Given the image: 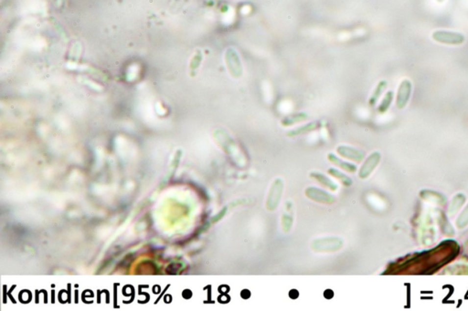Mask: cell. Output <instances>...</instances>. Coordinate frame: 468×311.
I'll return each mask as SVG.
<instances>
[{"label": "cell", "mask_w": 468, "mask_h": 311, "mask_svg": "<svg viewBox=\"0 0 468 311\" xmlns=\"http://www.w3.org/2000/svg\"><path fill=\"white\" fill-rule=\"evenodd\" d=\"M457 226L460 227V228H463L465 227L467 224L468 223V205L466 207V209L463 211L460 217H458L457 219Z\"/></svg>", "instance_id": "e0dca14e"}, {"label": "cell", "mask_w": 468, "mask_h": 311, "mask_svg": "<svg viewBox=\"0 0 468 311\" xmlns=\"http://www.w3.org/2000/svg\"><path fill=\"white\" fill-rule=\"evenodd\" d=\"M381 156L379 152H374L370 156L367 158L366 161L363 163L360 170V177L361 179H365L371 175L375 168L378 166L380 162Z\"/></svg>", "instance_id": "5b68a950"}, {"label": "cell", "mask_w": 468, "mask_h": 311, "mask_svg": "<svg viewBox=\"0 0 468 311\" xmlns=\"http://www.w3.org/2000/svg\"><path fill=\"white\" fill-rule=\"evenodd\" d=\"M387 87H388V82L385 80H382L378 83V85L376 86V88L374 89L372 94L369 100V105L370 107H373L376 105V103L379 101L380 96L384 92V90L386 89Z\"/></svg>", "instance_id": "30bf717a"}, {"label": "cell", "mask_w": 468, "mask_h": 311, "mask_svg": "<svg viewBox=\"0 0 468 311\" xmlns=\"http://www.w3.org/2000/svg\"><path fill=\"white\" fill-rule=\"evenodd\" d=\"M241 296H242V298L247 299V298H249L251 297V292L248 290V289H244V290L241 292Z\"/></svg>", "instance_id": "44dd1931"}, {"label": "cell", "mask_w": 468, "mask_h": 311, "mask_svg": "<svg viewBox=\"0 0 468 311\" xmlns=\"http://www.w3.org/2000/svg\"><path fill=\"white\" fill-rule=\"evenodd\" d=\"M444 1H445V0H436V2H437V3H440V4L443 3Z\"/></svg>", "instance_id": "7402d4cb"}, {"label": "cell", "mask_w": 468, "mask_h": 311, "mask_svg": "<svg viewBox=\"0 0 468 311\" xmlns=\"http://www.w3.org/2000/svg\"><path fill=\"white\" fill-rule=\"evenodd\" d=\"M432 38L438 43L452 46L462 45L466 41L465 35L450 30H436L432 35Z\"/></svg>", "instance_id": "6da1fadb"}, {"label": "cell", "mask_w": 468, "mask_h": 311, "mask_svg": "<svg viewBox=\"0 0 468 311\" xmlns=\"http://www.w3.org/2000/svg\"><path fill=\"white\" fill-rule=\"evenodd\" d=\"M283 227H284V230L285 232H288L290 230L291 228V225H292L293 219L292 217H290L289 215L287 214H285L284 217H283Z\"/></svg>", "instance_id": "ac0fdd59"}, {"label": "cell", "mask_w": 468, "mask_h": 311, "mask_svg": "<svg viewBox=\"0 0 468 311\" xmlns=\"http://www.w3.org/2000/svg\"><path fill=\"white\" fill-rule=\"evenodd\" d=\"M289 297L292 298V299H296L299 297V292L298 290L296 289H291L290 292H289Z\"/></svg>", "instance_id": "d6986e66"}, {"label": "cell", "mask_w": 468, "mask_h": 311, "mask_svg": "<svg viewBox=\"0 0 468 311\" xmlns=\"http://www.w3.org/2000/svg\"><path fill=\"white\" fill-rule=\"evenodd\" d=\"M341 246H342V240L335 237L319 239L313 244L314 249L318 251L339 250Z\"/></svg>", "instance_id": "8992f818"}, {"label": "cell", "mask_w": 468, "mask_h": 311, "mask_svg": "<svg viewBox=\"0 0 468 311\" xmlns=\"http://www.w3.org/2000/svg\"><path fill=\"white\" fill-rule=\"evenodd\" d=\"M225 62L227 65L228 70L230 74L235 78H241L244 74V68H243V64L240 59V56L238 54L237 51L233 47H229L227 48L225 52Z\"/></svg>", "instance_id": "7a4b0ae2"}, {"label": "cell", "mask_w": 468, "mask_h": 311, "mask_svg": "<svg viewBox=\"0 0 468 311\" xmlns=\"http://www.w3.org/2000/svg\"><path fill=\"white\" fill-rule=\"evenodd\" d=\"M466 198L465 196L463 195H458L455 197V199H453V202H452V204H451V208H450V212L451 213H455L456 210L458 208H460L462 206V203L465 202Z\"/></svg>", "instance_id": "2e32d148"}, {"label": "cell", "mask_w": 468, "mask_h": 311, "mask_svg": "<svg viewBox=\"0 0 468 311\" xmlns=\"http://www.w3.org/2000/svg\"><path fill=\"white\" fill-rule=\"evenodd\" d=\"M394 91L392 90H389L387 92L384 98L382 99V101L380 102V106L378 108V111L380 113H385L387 111L389 110V108L391 107L392 103H393V101H394Z\"/></svg>", "instance_id": "5bb4252c"}, {"label": "cell", "mask_w": 468, "mask_h": 311, "mask_svg": "<svg viewBox=\"0 0 468 311\" xmlns=\"http://www.w3.org/2000/svg\"><path fill=\"white\" fill-rule=\"evenodd\" d=\"M305 195L308 198L312 199L316 202L323 203H332L335 201L334 196L329 195L323 190L318 189L316 187H309L305 191Z\"/></svg>", "instance_id": "ba28073f"}, {"label": "cell", "mask_w": 468, "mask_h": 311, "mask_svg": "<svg viewBox=\"0 0 468 311\" xmlns=\"http://www.w3.org/2000/svg\"><path fill=\"white\" fill-rule=\"evenodd\" d=\"M283 194V181L281 179H276L272 184L266 201L267 209L272 211L276 209L281 201V196Z\"/></svg>", "instance_id": "277c9868"}, {"label": "cell", "mask_w": 468, "mask_h": 311, "mask_svg": "<svg viewBox=\"0 0 468 311\" xmlns=\"http://www.w3.org/2000/svg\"><path fill=\"white\" fill-rule=\"evenodd\" d=\"M319 127V122H310V123H307V124H305V125H303V126H300L298 128L294 129L292 131L288 132V133H287V136L294 137V136L301 135V134H304V133H307L313 132V131L317 130Z\"/></svg>", "instance_id": "8fae6325"}, {"label": "cell", "mask_w": 468, "mask_h": 311, "mask_svg": "<svg viewBox=\"0 0 468 311\" xmlns=\"http://www.w3.org/2000/svg\"><path fill=\"white\" fill-rule=\"evenodd\" d=\"M328 174L331 175L333 177L339 179L341 183H343L344 185L346 186H350L352 184V180L348 177V176H346L345 174L341 173L339 170L335 169V168H330L328 170Z\"/></svg>", "instance_id": "9a60e30c"}, {"label": "cell", "mask_w": 468, "mask_h": 311, "mask_svg": "<svg viewBox=\"0 0 468 311\" xmlns=\"http://www.w3.org/2000/svg\"><path fill=\"white\" fill-rule=\"evenodd\" d=\"M327 159L332 162L333 164L337 165L338 167H340L341 169L345 170L348 173H355L357 171V166L355 164L341 160L338 156H335L334 154H331V153L328 154Z\"/></svg>", "instance_id": "9c48e42d"}, {"label": "cell", "mask_w": 468, "mask_h": 311, "mask_svg": "<svg viewBox=\"0 0 468 311\" xmlns=\"http://www.w3.org/2000/svg\"><path fill=\"white\" fill-rule=\"evenodd\" d=\"M413 91V83L410 80H403L400 81V86L398 88L397 98H396V106L397 108L402 110L405 108L410 98L412 96Z\"/></svg>", "instance_id": "3957f363"}, {"label": "cell", "mask_w": 468, "mask_h": 311, "mask_svg": "<svg viewBox=\"0 0 468 311\" xmlns=\"http://www.w3.org/2000/svg\"><path fill=\"white\" fill-rule=\"evenodd\" d=\"M324 297L326 298V299H331V298L334 297V292L331 289H326L324 292Z\"/></svg>", "instance_id": "ffe728a7"}, {"label": "cell", "mask_w": 468, "mask_h": 311, "mask_svg": "<svg viewBox=\"0 0 468 311\" xmlns=\"http://www.w3.org/2000/svg\"><path fill=\"white\" fill-rule=\"evenodd\" d=\"M307 119H308V115L305 112H299V113H296V114H293V115L286 116L282 120L281 123L285 127H287V126H291V125L296 124L299 122H304Z\"/></svg>", "instance_id": "7c38bea8"}, {"label": "cell", "mask_w": 468, "mask_h": 311, "mask_svg": "<svg viewBox=\"0 0 468 311\" xmlns=\"http://www.w3.org/2000/svg\"><path fill=\"white\" fill-rule=\"evenodd\" d=\"M337 152L340 156L355 161V162H360L365 158V153L360 151L359 149H356L354 147L346 146V145H340L337 148Z\"/></svg>", "instance_id": "52a82bcc"}, {"label": "cell", "mask_w": 468, "mask_h": 311, "mask_svg": "<svg viewBox=\"0 0 468 311\" xmlns=\"http://www.w3.org/2000/svg\"><path fill=\"white\" fill-rule=\"evenodd\" d=\"M310 176L312 178H315L317 181H319V183L324 186H326V188H329L330 190H333V191H336L338 189V185L335 183H333L332 180H330L328 177H326V176H324L323 174H320V173H317V172H314L312 174H310Z\"/></svg>", "instance_id": "4fadbf2b"}]
</instances>
